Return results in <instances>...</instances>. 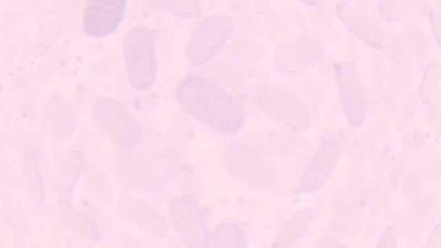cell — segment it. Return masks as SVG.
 Masks as SVG:
<instances>
[{"label":"cell","mask_w":441,"mask_h":248,"mask_svg":"<svg viewBox=\"0 0 441 248\" xmlns=\"http://www.w3.org/2000/svg\"><path fill=\"white\" fill-rule=\"evenodd\" d=\"M176 96L189 115L224 134H233L243 125L245 112L227 92L207 79L188 76L178 83Z\"/></svg>","instance_id":"1"},{"label":"cell","mask_w":441,"mask_h":248,"mask_svg":"<svg viewBox=\"0 0 441 248\" xmlns=\"http://www.w3.org/2000/svg\"><path fill=\"white\" fill-rule=\"evenodd\" d=\"M96 119L100 125L124 145L136 142L140 128L136 121L117 102L102 99L96 103Z\"/></svg>","instance_id":"5"},{"label":"cell","mask_w":441,"mask_h":248,"mask_svg":"<svg viewBox=\"0 0 441 248\" xmlns=\"http://www.w3.org/2000/svg\"><path fill=\"white\" fill-rule=\"evenodd\" d=\"M125 0H92L84 10L83 30L92 37H104L114 33L124 16Z\"/></svg>","instance_id":"4"},{"label":"cell","mask_w":441,"mask_h":248,"mask_svg":"<svg viewBox=\"0 0 441 248\" xmlns=\"http://www.w3.org/2000/svg\"><path fill=\"white\" fill-rule=\"evenodd\" d=\"M232 30L227 17L212 16L198 26L187 46L186 54L190 62L200 65L207 62L220 49Z\"/></svg>","instance_id":"3"},{"label":"cell","mask_w":441,"mask_h":248,"mask_svg":"<svg viewBox=\"0 0 441 248\" xmlns=\"http://www.w3.org/2000/svg\"><path fill=\"white\" fill-rule=\"evenodd\" d=\"M127 77L137 90H145L155 83L158 72L155 36L143 26L130 30L123 44Z\"/></svg>","instance_id":"2"}]
</instances>
